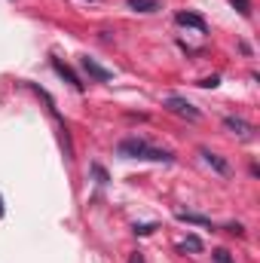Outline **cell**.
I'll return each instance as SVG.
<instances>
[{
	"mask_svg": "<svg viewBox=\"0 0 260 263\" xmlns=\"http://www.w3.org/2000/svg\"><path fill=\"white\" fill-rule=\"evenodd\" d=\"M117 153H120L123 159H144V162H172V159H175L169 150H156V147H150V144L141 141V138H126V141H120V144H117Z\"/></svg>",
	"mask_w": 260,
	"mask_h": 263,
	"instance_id": "cell-1",
	"label": "cell"
},
{
	"mask_svg": "<svg viewBox=\"0 0 260 263\" xmlns=\"http://www.w3.org/2000/svg\"><path fill=\"white\" fill-rule=\"evenodd\" d=\"M165 107H169L172 114H178V117L190 120V123H199V120H202L199 107H193V104H190L187 98H181V95H169V98H165Z\"/></svg>",
	"mask_w": 260,
	"mask_h": 263,
	"instance_id": "cell-2",
	"label": "cell"
},
{
	"mask_svg": "<svg viewBox=\"0 0 260 263\" xmlns=\"http://www.w3.org/2000/svg\"><path fill=\"white\" fill-rule=\"evenodd\" d=\"M224 126L233 132V135L245 138V141H251V138H254V126H251V123H245V120H239V117H227V120H224Z\"/></svg>",
	"mask_w": 260,
	"mask_h": 263,
	"instance_id": "cell-3",
	"label": "cell"
},
{
	"mask_svg": "<svg viewBox=\"0 0 260 263\" xmlns=\"http://www.w3.org/2000/svg\"><path fill=\"white\" fill-rule=\"evenodd\" d=\"M83 70L89 73V77H95V80H101V83H107V80H114V70H107V67H101L95 59H83Z\"/></svg>",
	"mask_w": 260,
	"mask_h": 263,
	"instance_id": "cell-4",
	"label": "cell"
},
{
	"mask_svg": "<svg viewBox=\"0 0 260 263\" xmlns=\"http://www.w3.org/2000/svg\"><path fill=\"white\" fill-rule=\"evenodd\" d=\"M175 22H178L181 28H196L199 34H205V18H202V15H196V12H178V15H175Z\"/></svg>",
	"mask_w": 260,
	"mask_h": 263,
	"instance_id": "cell-5",
	"label": "cell"
},
{
	"mask_svg": "<svg viewBox=\"0 0 260 263\" xmlns=\"http://www.w3.org/2000/svg\"><path fill=\"white\" fill-rule=\"evenodd\" d=\"M52 67H55V73H59V77H65V80L73 86V89H77V92H83V83H80V77H77V73H73V70H70V67L62 62V59H52Z\"/></svg>",
	"mask_w": 260,
	"mask_h": 263,
	"instance_id": "cell-6",
	"label": "cell"
},
{
	"mask_svg": "<svg viewBox=\"0 0 260 263\" xmlns=\"http://www.w3.org/2000/svg\"><path fill=\"white\" fill-rule=\"evenodd\" d=\"M202 159H205L217 175H230V162H227L224 156H217V153H211V150H205V147H202Z\"/></svg>",
	"mask_w": 260,
	"mask_h": 263,
	"instance_id": "cell-7",
	"label": "cell"
},
{
	"mask_svg": "<svg viewBox=\"0 0 260 263\" xmlns=\"http://www.w3.org/2000/svg\"><path fill=\"white\" fill-rule=\"evenodd\" d=\"M175 217L184 220V223H196V227H211V217H205V214H193V211H178Z\"/></svg>",
	"mask_w": 260,
	"mask_h": 263,
	"instance_id": "cell-8",
	"label": "cell"
},
{
	"mask_svg": "<svg viewBox=\"0 0 260 263\" xmlns=\"http://www.w3.org/2000/svg\"><path fill=\"white\" fill-rule=\"evenodd\" d=\"M129 9H135V12H156L159 3L156 0H129Z\"/></svg>",
	"mask_w": 260,
	"mask_h": 263,
	"instance_id": "cell-9",
	"label": "cell"
},
{
	"mask_svg": "<svg viewBox=\"0 0 260 263\" xmlns=\"http://www.w3.org/2000/svg\"><path fill=\"white\" fill-rule=\"evenodd\" d=\"M230 3L236 6V12H239V15H245V18L251 15V0H230Z\"/></svg>",
	"mask_w": 260,
	"mask_h": 263,
	"instance_id": "cell-10",
	"label": "cell"
},
{
	"mask_svg": "<svg viewBox=\"0 0 260 263\" xmlns=\"http://www.w3.org/2000/svg\"><path fill=\"white\" fill-rule=\"evenodd\" d=\"M184 251H202V239L199 236H187L184 239Z\"/></svg>",
	"mask_w": 260,
	"mask_h": 263,
	"instance_id": "cell-11",
	"label": "cell"
},
{
	"mask_svg": "<svg viewBox=\"0 0 260 263\" xmlns=\"http://www.w3.org/2000/svg\"><path fill=\"white\" fill-rule=\"evenodd\" d=\"M199 86H202V89H217V86H220V77H217V73H214V77H205V80H199Z\"/></svg>",
	"mask_w": 260,
	"mask_h": 263,
	"instance_id": "cell-12",
	"label": "cell"
},
{
	"mask_svg": "<svg viewBox=\"0 0 260 263\" xmlns=\"http://www.w3.org/2000/svg\"><path fill=\"white\" fill-rule=\"evenodd\" d=\"M214 260H217V263H233V257H230L224 248H217V251H214Z\"/></svg>",
	"mask_w": 260,
	"mask_h": 263,
	"instance_id": "cell-13",
	"label": "cell"
},
{
	"mask_svg": "<svg viewBox=\"0 0 260 263\" xmlns=\"http://www.w3.org/2000/svg\"><path fill=\"white\" fill-rule=\"evenodd\" d=\"M92 172H95V178H98V184H107V172H104L101 165H92Z\"/></svg>",
	"mask_w": 260,
	"mask_h": 263,
	"instance_id": "cell-14",
	"label": "cell"
},
{
	"mask_svg": "<svg viewBox=\"0 0 260 263\" xmlns=\"http://www.w3.org/2000/svg\"><path fill=\"white\" fill-rule=\"evenodd\" d=\"M153 230H156L153 223H141V227H135V233H138V236H150Z\"/></svg>",
	"mask_w": 260,
	"mask_h": 263,
	"instance_id": "cell-15",
	"label": "cell"
},
{
	"mask_svg": "<svg viewBox=\"0 0 260 263\" xmlns=\"http://www.w3.org/2000/svg\"><path fill=\"white\" fill-rule=\"evenodd\" d=\"M227 230H230V233H233V236H242V233H245V227H242V223H230V227H227Z\"/></svg>",
	"mask_w": 260,
	"mask_h": 263,
	"instance_id": "cell-16",
	"label": "cell"
},
{
	"mask_svg": "<svg viewBox=\"0 0 260 263\" xmlns=\"http://www.w3.org/2000/svg\"><path fill=\"white\" fill-rule=\"evenodd\" d=\"M129 263H144V257H141V254H132V260Z\"/></svg>",
	"mask_w": 260,
	"mask_h": 263,
	"instance_id": "cell-17",
	"label": "cell"
},
{
	"mask_svg": "<svg viewBox=\"0 0 260 263\" xmlns=\"http://www.w3.org/2000/svg\"><path fill=\"white\" fill-rule=\"evenodd\" d=\"M3 211H6V208H3V196H0V217H3Z\"/></svg>",
	"mask_w": 260,
	"mask_h": 263,
	"instance_id": "cell-18",
	"label": "cell"
}]
</instances>
